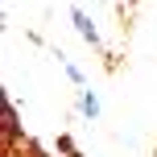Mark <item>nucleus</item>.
I'll return each instance as SVG.
<instances>
[{
  "mask_svg": "<svg viewBox=\"0 0 157 157\" xmlns=\"http://www.w3.org/2000/svg\"><path fill=\"white\" fill-rule=\"evenodd\" d=\"M71 21H75V33H78V37H83L87 46H95V50H99V29H95V21H91V17H87L78 4L71 8Z\"/></svg>",
  "mask_w": 157,
  "mask_h": 157,
  "instance_id": "obj_1",
  "label": "nucleus"
},
{
  "mask_svg": "<svg viewBox=\"0 0 157 157\" xmlns=\"http://www.w3.org/2000/svg\"><path fill=\"white\" fill-rule=\"evenodd\" d=\"M75 103H78V116H87V120H99V112H103L99 108V95H95L91 87H78V99Z\"/></svg>",
  "mask_w": 157,
  "mask_h": 157,
  "instance_id": "obj_2",
  "label": "nucleus"
},
{
  "mask_svg": "<svg viewBox=\"0 0 157 157\" xmlns=\"http://www.w3.org/2000/svg\"><path fill=\"white\" fill-rule=\"evenodd\" d=\"M62 71H66V78H71V83H75V87H87V75H83V71H78V66H75V62H66V58H62Z\"/></svg>",
  "mask_w": 157,
  "mask_h": 157,
  "instance_id": "obj_3",
  "label": "nucleus"
},
{
  "mask_svg": "<svg viewBox=\"0 0 157 157\" xmlns=\"http://www.w3.org/2000/svg\"><path fill=\"white\" fill-rule=\"evenodd\" d=\"M4 157H21V153H4Z\"/></svg>",
  "mask_w": 157,
  "mask_h": 157,
  "instance_id": "obj_4",
  "label": "nucleus"
}]
</instances>
